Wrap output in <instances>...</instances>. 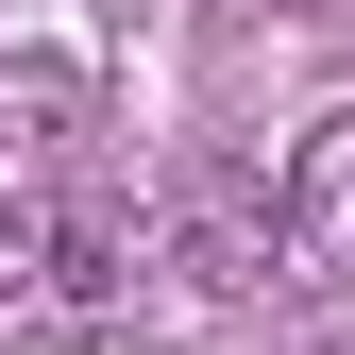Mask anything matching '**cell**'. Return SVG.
Returning a JSON list of instances; mask_svg holds the SVG:
<instances>
[{
	"mask_svg": "<svg viewBox=\"0 0 355 355\" xmlns=\"http://www.w3.org/2000/svg\"><path fill=\"white\" fill-rule=\"evenodd\" d=\"M271 237L304 254V271H338V288H355V102H338L304 153H288V187H271Z\"/></svg>",
	"mask_w": 355,
	"mask_h": 355,
	"instance_id": "1",
	"label": "cell"
},
{
	"mask_svg": "<svg viewBox=\"0 0 355 355\" xmlns=\"http://www.w3.org/2000/svg\"><path fill=\"white\" fill-rule=\"evenodd\" d=\"M85 51H51V34H17V0H0V136H85Z\"/></svg>",
	"mask_w": 355,
	"mask_h": 355,
	"instance_id": "2",
	"label": "cell"
}]
</instances>
